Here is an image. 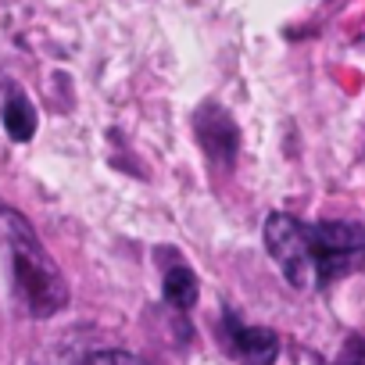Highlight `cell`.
I'll return each mask as SVG.
<instances>
[{
	"label": "cell",
	"instance_id": "obj_1",
	"mask_svg": "<svg viewBox=\"0 0 365 365\" xmlns=\"http://www.w3.org/2000/svg\"><path fill=\"white\" fill-rule=\"evenodd\" d=\"M265 247L294 290H326L365 265V230L358 222H301L294 215L265 219Z\"/></svg>",
	"mask_w": 365,
	"mask_h": 365
},
{
	"label": "cell",
	"instance_id": "obj_2",
	"mask_svg": "<svg viewBox=\"0 0 365 365\" xmlns=\"http://www.w3.org/2000/svg\"><path fill=\"white\" fill-rule=\"evenodd\" d=\"M0 240L8 244L15 290H19V301L26 304V312L33 319L58 315L68 304V283H65L58 262L40 244L36 230L19 212H11L4 205H0Z\"/></svg>",
	"mask_w": 365,
	"mask_h": 365
},
{
	"label": "cell",
	"instance_id": "obj_3",
	"mask_svg": "<svg viewBox=\"0 0 365 365\" xmlns=\"http://www.w3.org/2000/svg\"><path fill=\"white\" fill-rule=\"evenodd\" d=\"M222 344L226 351L240 361V365H272L276 354H279V336L272 329H262V326H244L233 312L222 315Z\"/></svg>",
	"mask_w": 365,
	"mask_h": 365
},
{
	"label": "cell",
	"instance_id": "obj_4",
	"mask_svg": "<svg viewBox=\"0 0 365 365\" xmlns=\"http://www.w3.org/2000/svg\"><path fill=\"white\" fill-rule=\"evenodd\" d=\"M194 133H197L201 147L212 154V161L233 165V158H237V150H240V129H237V122L230 118V111L212 108V104L201 108V111L194 115Z\"/></svg>",
	"mask_w": 365,
	"mask_h": 365
},
{
	"label": "cell",
	"instance_id": "obj_5",
	"mask_svg": "<svg viewBox=\"0 0 365 365\" xmlns=\"http://www.w3.org/2000/svg\"><path fill=\"white\" fill-rule=\"evenodd\" d=\"M4 129H8V136L19 140V143L33 140V133H36V108H33L22 93H15V97L4 101Z\"/></svg>",
	"mask_w": 365,
	"mask_h": 365
},
{
	"label": "cell",
	"instance_id": "obj_6",
	"mask_svg": "<svg viewBox=\"0 0 365 365\" xmlns=\"http://www.w3.org/2000/svg\"><path fill=\"white\" fill-rule=\"evenodd\" d=\"M165 301L175 304L179 312L194 308V301H197V276L187 265H172L165 272Z\"/></svg>",
	"mask_w": 365,
	"mask_h": 365
},
{
	"label": "cell",
	"instance_id": "obj_7",
	"mask_svg": "<svg viewBox=\"0 0 365 365\" xmlns=\"http://www.w3.org/2000/svg\"><path fill=\"white\" fill-rule=\"evenodd\" d=\"M76 365H147V361L136 358V354H129V351H90Z\"/></svg>",
	"mask_w": 365,
	"mask_h": 365
},
{
	"label": "cell",
	"instance_id": "obj_8",
	"mask_svg": "<svg viewBox=\"0 0 365 365\" xmlns=\"http://www.w3.org/2000/svg\"><path fill=\"white\" fill-rule=\"evenodd\" d=\"M336 365H365V351H361V344L351 340V354H347L344 361H336Z\"/></svg>",
	"mask_w": 365,
	"mask_h": 365
}]
</instances>
